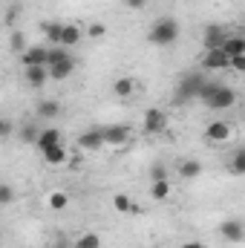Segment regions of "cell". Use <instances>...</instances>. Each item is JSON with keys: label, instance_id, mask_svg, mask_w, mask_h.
Returning <instances> with one entry per match:
<instances>
[{"label": "cell", "instance_id": "6da1fadb", "mask_svg": "<svg viewBox=\"0 0 245 248\" xmlns=\"http://www.w3.org/2000/svg\"><path fill=\"white\" fill-rule=\"evenodd\" d=\"M199 101L205 107H211V110H231L237 104V90L234 87H225L219 81H205Z\"/></svg>", "mask_w": 245, "mask_h": 248}, {"label": "cell", "instance_id": "7a4b0ae2", "mask_svg": "<svg viewBox=\"0 0 245 248\" xmlns=\"http://www.w3.org/2000/svg\"><path fill=\"white\" fill-rule=\"evenodd\" d=\"M147 41H150L153 46H170V44H176V41H179V20H176V17H159V20L150 26Z\"/></svg>", "mask_w": 245, "mask_h": 248}, {"label": "cell", "instance_id": "3957f363", "mask_svg": "<svg viewBox=\"0 0 245 248\" xmlns=\"http://www.w3.org/2000/svg\"><path fill=\"white\" fill-rule=\"evenodd\" d=\"M205 81H208V78H205L202 72H187V75H182L179 84H176V93H173V104H187V101L199 98Z\"/></svg>", "mask_w": 245, "mask_h": 248}, {"label": "cell", "instance_id": "277c9868", "mask_svg": "<svg viewBox=\"0 0 245 248\" xmlns=\"http://www.w3.org/2000/svg\"><path fill=\"white\" fill-rule=\"evenodd\" d=\"M234 139V124L225 122V119H216L205 127V141L208 144H228Z\"/></svg>", "mask_w": 245, "mask_h": 248}, {"label": "cell", "instance_id": "5b68a950", "mask_svg": "<svg viewBox=\"0 0 245 248\" xmlns=\"http://www.w3.org/2000/svg\"><path fill=\"white\" fill-rule=\"evenodd\" d=\"M141 130H144L147 136L165 133V130H168V116H165V110H162V107H150V110L144 113V119H141Z\"/></svg>", "mask_w": 245, "mask_h": 248}, {"label": "cell", "instance_id": "8992f818", "mask_svg": "<svg viewBox=\"0 0 245 248\" xmlns=\"http://www.w3.org/2000/svg\"><path fill=\"white\" fill-rule=\"evenodd\" d=\"M101 136H104V144L107 147H124L133 133H130L127 124H104L101 127Z\"/></svg>", "mask_w": 245, "mask_h": 248}, {"label": "cell", "instance_id": "52a82bcc", "mask_svg": "<svg viewBox=\"0 0 245 248\" xmlns=\"http://www.w3.org/2000/svg\"><path fill=\"white\" fill-rule=\"evenodd\" d=\"M219 234L225 243H245V222L237 217H228L222 225H219Z\"/></svg>", "mask_w": 245, "mask_h": 248}, {"label": "cell", "instance_id": "ba28073f", "mask_svg": "<svg viewBox=\"0 0 245 248\" xmlns=\"http://www.w3.org/2000/svg\"><path fill=\"white\" fill-rule=\"evenodd\" d=\"M202 69H205V72H225V69H231V58H228L222 49H211V52H205V58H202Z\"/></svg>", "mask_w": 245, "mask_h": 248}, {"label": "cell", "instance_id": "9c48e42d", "mask_svg": "<svg viewBox=\"0 0 245 248\" xmlns=\"http://www.w3.org/2000/svg\"><path fill=\"white\" fill-rule=\"evenodd\" d=\"M23 81H26L32 90H41V87H46V81H52V75H49V66H23Z\"/></svg>", "mask_w": 245, "mask_h": 248}, {"label": "cell", "instance_id": "30bf717a", "mask_svg": "<svg viewBox=\"0 0 245 248\" xmlns=\"http://www.w3.org/2000/svg\"><path fill=\"white\" fill-rule=\"evenodd\" d=\"M23 66H49V49L46 46H29L26 52H20Z\"/></svg>", "mask_w": 245, "mask_h": 248}, {"label": "cell", "instance_id": "8fae6325", "mask_svg": "<svg viewBox=\"0 0 245 248\" xmlns=\"http://www.w3.org/2000/svg\"><path fill=\"white\" fill-rule=\"evenodd\" d=\"M225 41H228V32H225L222 26H205V35H202L205 52H211V49H222Z\"/></svg>", "mask_w": 245, "mask_h": 248}, {"label": "cell", "instance_id": "7c38bea8", "mask_svg": "<svg viewBox=\"0 0 245 248\" xmlns=\"http://www.w3.org/2000/svg\"><path fill=\"white\" fill-rule=\"evenodd\" d=\"M78 147L81 150H101V147H107L104 144V136H101V127H92V130L81 133L78 136Z\"/></svg>", "mask_w": 245, "mask_h": 248}, {"label": "cell", "instance_id": "4fadbf2b", "mask_svg": "<svg viewBox=\"0 0 245 248\" xmlns=\"http://www.w3.org/2000/svg\"><path fill=\"white\" fill-rule=\"evenodd\" d=\"M72 72H75V58H72V55H66V58H61V61L49 63V75H52V81H66Z\"/></svg>", "mask_w": 245, "mask_h": 248}, {"label": "cell", "instance_id": "5bb4252c", "mask_svg": "<svg viewBox=\"0 0 245 248\" xmlns=\"http://www.w3.org/2000/svg\"><path fill=\"white\" fill-rule=\"evenodd\" d=\"M35 113H38V119L52 122V119H58V116H61V104H58L55 98H44V101H38Z\"/></svg>", "mask_w": 245, "mask_h": 248}, {"label": "cell", "instance_id": "9a60e30c", "mask_svg": "<svg viewBox=\"0 0 245 248\" xmlns=\"http://www.w3.org/2000/svg\"><path fill=\"white\" fill-rule=\"evenodd\" d=\"M55 144H63V136L58 127H44L41 130V139H38V150H46V147H55Z\"/></svg>", "mask_w": 245, "mask_h": 248}, {"label": "cell", "instance_id": "2e32d148", "mask_svg": "<svg viewBox=\"0 0 245 248\" xmlns=\"http://www.w3.org/2000/svg\"><path fill=\"white\" fill-rule=\"evenodd\" d=\"M222 52H225L228 58L245 55V35H228V41L222 44Z\"/></svg>", "mask_w": 245, "mask_h": 248}, {"label": "cell", "instance_id": "e0dca14e", "mask_svg": "<svg viewBox=\"0 0 245 248\" xmlns=\"http://www.w3.org/2000/svg\"><path fill=\"white\" fill-rule=\"evenodd\" d=\"M136 93V81L130 78V75H119L116 81H113V95L116 98H130Z\"/></svg>", "mask_w": 245, "mask_h": 248}, {"label": "cell", "instance_id": "ac0fdd59", "mask_svg": "<svg viewBox=\"0 0 245 248\" xmlns=\"http://www.w3.org/2000/svg\"><path fill=\"white\" fill-rule=\"evenodd\" d=\"M41 156H44V162H46V165H66V159H69V153H66V147H63V144H55V147L41 150Z\"/></svg>", "mask_w": 245, "mask_h": 248}, {"label": "cell", "instance_id": "d6986e66", "mask_svg": "<svg viewBox=\"0 0 245 248\" xmlns=\"http://www.w3.org/2000/svg\"><path fill=\"white\" fill-rule=\"evenodd\" d=\"M46 205H49V211L61 214V211L69 208V193H66V190H52V193L46 196Z\"/></svg>", "mask_w": 245, "mask_h": 248}, {"label": "cell", "instance_id": "ffe728a7", "mask_svg": "<svg viewBox=\"0 0 245 248\" xmlns=\"http://www.w3.org/2000/svg\"><path fill=\"white\" fill-rule=\"evenodd\" d=\"M78 41H81V26H75V23H63L61 46L63 49H72V46H78Z\"/></svg>", "mask_w": 245, "mask_h": 248}, {"label": "cell", "instance_id": "44dd1931", "mask_svg": "<svg viewBox=\"0 0 245 248\" xmlns=\"http://www.w3.org/2000/svg\"><path fill=\"white\" fill-rule=\"evenodd\" d=\"M44 35H46V41L49 44H55V46H61V38H63V23H55V20H46L44 26Z\"/></svg>", "mask_w": 245, "mask_h": 248}, {"label": "cell", "instance_id": "7402d4cb", "mask_svg": "<svg viewBox=\"0 0 245 248\" xmlns=\"http://www.w3.org/2000/svg\"><path fill=\"white\" fill-rule=\"evenodd\" d=\"M202 173V162L199 159H184V162H179V176L182 179H196Z\"/></svg>", "mask_w": 245, "mask_h": 248}, {"label": "cell", "instance_id": "603a6c76", "mask_svg": "<svg viewBox=\"0 0 245 248\" xmlns=\"http://www.w3.org/2000/svg\"><path fill=\"white\" fill-rule=\"evenodd\" d=\"M228 173L245 176V147H237V150H234V156H231V162H228Z\"/></svg>", "mask_w": 245, "mask_h": 248}, {"label": "cell", "instance_id": "cb8c5ba5", "mask_svg": "<svg viewBox=\"0 0 245 248\" xmlns=\"http://www.w3.org/2000/svg\"><path fill=\"white\" fill-rule=\"evenodd\" d=\"M41 130L44 127H38V124H26V127H20V141H26V144H38V139H41Z\"/></svg>", "mask_w": 245, "mask_h": 248}, {"label": "cell", "instance_id": "d4e9b609", "mask_svg": "<svg viewBox=\"0 0 245 248\" xmlns=\"http://www.w3.org/2000/svg\"><path fill=\"white\" fill-rule=\"evenodd\" d=\"M150 196H153L156 202H165V199L170 196V182H168V179H162V182H153V185H150Z\"/></svg>", "mask_w": 245, "mask_h": 248}, {"label": "cell", "instance_id": "484cf974", "mask_svg": "<svg viewBox=\"0 0 245 248\" xmlns=\"http://www.w3.org/2000/svg\"><path fill=\"white\" fill-rule=\"evenodd\" d=\"M75 248H101V237L92 234V231H87V234H81L75 240Z\"/></svg>", "mask_w": 245, "mask_h": 248}, {"label": "cell", "instance_id": "4316f807", "mask_svg": "<svg viewBox=\"0 0 245 248\" xmlns=\"http://www.w3.org/2000/svg\"><path fill=\"white\" fill-rule=\"evenodd\" d=\"M113 208H116L119 214H130V211H133V202H130L127 193H116V196H113Z\"/></svg>", "mask_w": 245, "mask_h": 248}, {"label": "cell", "instance_id": "83f0119b", "mask_svg": "<svg viewBox=\"0 0 245 248\" xmlns=\"http://www.w3.org/2000/svg\"><path fill=\"white\" fill-rule=\"evenodd\" d=\"M87 35H90V38H104V35H107V26H104V23H90V26H87Z\"/></svg>", "mask_w": 245, "mask_h": 248}, {"label": "cell", "instance_id": "f1b7e54d", "mask_svg": "<svg viewBox=\"0 0 245 248\" xmlns=\"http://www.w3.org/2000/svg\"><path fill=\"white\" fill-rule=\"evenodd\" d=\"M150 179H153V182L168 179V168H165V165H153V168H150Z\"/></svg>", "mask_w": 245, "mask_h": 248}, {"label": "cell", "instance_id": "f546056e", "mask_svg": "<svg viewBox=\"0 0 245 248\" xmlns=\"http://www.w3.org/2000/svg\"><path fill=\"white\" fill-rule=\"evenodd\" d=\"M12 199H15V187L0 185V202H3V205H12Z\"/></svg>", "mask_w": 245, "mask_h": 248}, {"label": "cell", "instance_id": "4dcf8cb0", "mask_svg": "<svg viewBox=\"0 0 245 248\" xmlns=\"http://www.w3.org/2000/svg\"><path fill=\"white\" fill-rule=\"evenodd\" d=\"M231 69H234V72H240V75H245V55L231 58Z\"/></svg>", "mask_w": 245, "mask_h": 248}, {"label": "cell", "instance_id": "1f68e13d", "mask_svg": "<svg viewBox=\"0 0 245 248\" xmlns=\"http://www.w3.org/2000/svg\"><path fill=\"white\" fill-rule=\"evenodd\" d=\"M0 136H3V139H9V136H12V122H9V119H3V122H0Z\"/></svg>", "mask_w": 245, "mask_h": 248}, {"label": "cell", "instance_id": "d6a6232c", "mask_svg": "<svg viewBox=\"0 0 245 248\" xmlns=\"http://www.w3.org/2000/svg\"><path fill=\"white\" fill-rule=\"evenodd\" d=\"M20 46H23V38H20V32H12V49H15V52H20Z\"/></svg>", "mask_w": 245, "mask_h": 248}, {"label": "cell", "instance_id": "836d02e7", "mask_svg": "<svg viewBox=\"0 0 245 248\" xmlns=\"http://www.w3.org/2000/svg\"><path fill=\"white\" fill-rule=\"evenodd\" d=\"M144 3H147V0H124V6H127V9H141Z\"/></svg>", "mask_w": 245, "mask_h": 248}, {"label": "cell", "instance_id": "e575fe53", "mask_svg": "<svg viewBox=\"0 0 245 248\" xmlns=\"http://www.w3.org/2000/svg\"><path fill=\"white\" fill-rule=\"evenodd\" d=\"M179 248H205V246H202L199 240H187V243H184V246H179Z\"/></svg>", "mask_w": 245, "mask_h": 248}, {"label": "cell", "instance_id": "d590c367", "mask_svg": "<svg viewBox=\"0 0 245 248\" xmlns=\"http://www.w3.org/2000/svg\"><path fill=\"white\" fill-rule=\"evenodd\" d=\"M55 248H69V246H55ZM72 248H75V246H72Z\"/></svg>", "mask_w": 245, "mask_h": 248}]
</instances>
